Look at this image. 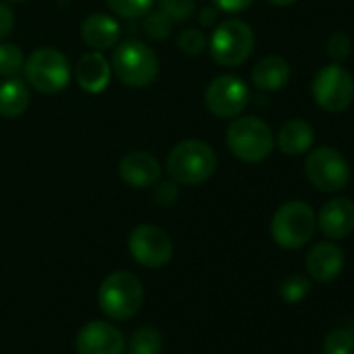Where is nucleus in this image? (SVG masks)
I'll list each match as a JSON object with an SVG mask.
<instances>
[{
	"label": "nucleus",
	"instance_id": "7c9ffc66",
	"mask_svg": "<svg viewBox=\"0 0 354 354\" xmlns=\"http://www.w3.org/2000/svg\"><path fill=\"white\" fill-rule=\"evenodd\" d=\"M15 30V13L9 5L0 3V42L7 40Z\"/></svg>",
	"mask_w": 354,
	"mask_h": 354
},
{
	"label": "nucleus",
	"instance_id": "f257e3e1",
	"mask_svg": "<svg viewBox=\"0 0 354 354\" xmlns=\"http://www.w3.org/2000/svg\"><path fill=\"white\" fill-rule=\"evenodd\" d=\"M165 169L180 186H201L217 171V152L209 142L188 138L171 148Z\"/></svg>",
	"mask_w": 354,
	"mask_h": 354
},
{
	"label": "nucleus",
	"instance_id": "1a4fd4ad",
	"mask_svg": "<svg viewBox=\"0 0 354 354\" xmlns=\"http://www.w3.org/2000/svg\"><path fill=\"white\" fill-rule=\"evenodd\" d=\"M310 92L319 109L342 113L354 102V77L339 63H331L317 71Z\"/></svg>",
	"mask_w": 354,
	"mask_h": 354
},
{
	"label": "nucleus",
	"instance_id": "20e7f679",
	"mask_svg": "<svg viewBox=\"0 0 354 354\" xmlns=\"http://www.w3.org/2000/svg\"><path fill=\"white\" fill-rule=\"evenodd\" d=\"M317 227V215L304 201L283 203L271 219V238L286 250L302 248L310 242Z\"/></svg>",
	"mask_w": 354,
	"mask_h": 354
},
{
	"label": "nucleus",
	"instance_id": "f03ea898",
	"mask_svg": "<svg viewBox=\"0 0 354 354\" xmlns=\"http://www.w3.org/2000/svg\"><path fill=\"white\" fill-rule=\"evenodd\" d=\"M225 142H227L230 152L238 160L248 162V165L267 160L275 148V136L271 127L263 119L252 117V115L234 117V121L227 127Z\"/></svg>",
	"mask_w": 354,
	"mask_h": 354
},
{
	"label": "nucleus",
	"instance_id": "393cba45",
	"mask_svg": "<svg viewBox=\"0 0 354 354\" xmlns=\"http://www.w3.org/2000/svg\"><path fill=\"white\" fill-rule=\"evenodd\" d=\"M325 354H352L354 352V331L352 329H333L323 342Z\"/></svg>",
	"mask_w": 354,
	"mask_h": 354
},
{
	"label": "nucleus",
	"instance_id": "f3484780",
	"mask_svg": "<svg viewBox=\"0 0 354 354\" xmlns=\"http://www.w3.org/2000/svg\"><path fill=\"white\" fill-rule=\"evenodd\" d=\"M113 77V69L111 63L104 59L102 53H88L77 61L75 67V82L77 86L88 92V94H100L106 90V86L111 84Z\"/></svg>",
	"mask_w": 354,
	"mask_h": 354
},
{
	"label": "nucleus",
	"instance_id": "a878e982",
	"mask_svg": "<svg viewBox=\"0 0 354 354\" xmlns=\"http://www.w3.org/2000/svg\"><path fill=\"white\" fill-rule=\"evenodd\" d=\"M209 40L205 36V32L196 30V28H188L184 30L180 36H177V48H180L184 55L188 57H198L207 50Z\"/></svg>",
	"mask_w": 354,
	"mask_h": 354
},
{
	"label": "nucleus",
	"instance_id": "4468645a",
	"mask_svg": "<svg viewBox=\"0 0 354 354\" xmlns=\"http://www.w3.org/2000/svg\"><path fill=\"white\" fill-rule=\"evenodd\" d=\"M317 225L331 240L348 238L354 232V203L346 196L327 201L317 215Z\"/></svg>",
	"mask_w": 354,
	"mask_h": 354
},
{
	"label": "nucleus",
	"instance_id": "2f4dec72",
	"mask_svg": "<svg viewBox=\"0 0 354 354\" xmlns=\"http://www.w3.org/2000/svg\"><path fill=\"white\" fill-rule=\"evenodd\" d=\"M254 0H213V5L223 13H242L252 7Z\"/></svg>",
	"mask_w": 354,
	"mask_h": 354
},
{
	"label": "nucleus",
	"instance_id": "473e14b6",
	"mask_svg": "<svg viewBox=\"0 0 354 354\" xmlns=\"http://www.w3.org/2000/svg\"><path fill=\"white\" fill-rule=\"evenodd\" d=\"M198 21H201L203 28L215 26V24H217V7H215V5H213V7H203V9L198 11Z\"/></svg>",
	"mask_w": 354,
	"mask_h": 354
},
{
	"label": "nucleus",
	"instance_id": "7ed1b4c3",
	"mask_svg": "<svg viewBox=\"0 0 354 354\" xmlns=\"http://www.w3.org/2000/svg\"><path fill=\"white\" fill-rule=\"evenodd\" d=\"M115 77L127 88H146L158 75V57L140 40L121 42L111 61Z\"/></svg>",
	"mask_w": 354,
	"mask_h": 354
},
{
	"label": "nucleus",
	"instance_id": "f704fd0d",
	"mask_svg": "<svg viewBox=\"0 0 354 354\" xmlns=\"http://www.w3.org/2000/svg\"><path fill=\"white\" fill-rule=\"evenodd\" d=\"M11 3H24V0H11Z\"/></svg>",
	"mask_w": 354,
	"mask_h": 354
},
{
	"label": "nucleus",
	"instance_id": "412c9836",
	"mask_svg": "<svg viewBox=\"0 0 354 354\" xmlns=\"http://www.w3.org/2000/svg\"><path fill=\"white\" fill-rule=\"evenodd\" d=\"M162 337L154 327H140L131 333L127 344V354H160Z\"/></svg>",
	"mask_w": 354,
	"mask_h": 354
},
{
	"label": "nucleus",
	"instance_id": "bb28decb",
	"mask_svg": "<svg viewBox=\"0 0 354 354\" xmlns=\"http://www.w3.org/2000/svg\"><path fill=\"white\" fill-rule=\"evenodd\" d=\"M310 290V281L308 277L304 275H298V273H292L288 277L281 279L279 283V294L286 302H300Z\"/></svg>",
	"mask_w": 354,
	"mask_h": 354
},
{
	"label": "nucleus",
	"instance_id": "dca6fc26",
	"mask_svg": "<svg viewBox=\"0 0 354 354\" xmlns=\"http://www.w3.org/2000/svg\"><path fill=\"white\" fill-rule=\"evenodd\" d=\"M82 40L84 44H88L92 50L102 53L113 48L119 42L121 36V26L117 24V19L113 15L106 13H92L84 19L82 28H80Z\"/></svg>",
	"mask_w": 354,
	"mask_h": 354
},
{
	"label": "nucleus",
	"instance_id": "a211bd4d",
	"mask_svg": "<svg viewBox=\"0 0 354 354\" xmlns=\"http://www.w3.org/2000/svg\"><path fill=\"white\" fill-rule=\"evenodd\" d=\"M313 142L315 127L304 119H288L275 136V144L286 156H300L308 152Z\"/></svg>",
	"mask_w": 354,
	"mask_h": 354
},
{
	"label": "nucleus",
	"instance_id": "0eeeda50",
	"mask_svg": "<svg viewBox=\"0 0 354 354\" xmlns=\"http://www.w3.org/2000/svg\"><path fill=\"white\" fill-rule=\"evenodd\" d=\"M209 50L215 63L223 67H238L246 63L254 50V32L242 19H225L215 26Z\"/></svg>",
	"mask_w": 354,
	"mask_h": 354
},
{
	"label": "nucleus",
	"instance_id": "72a5a7b5",
	"mask_svg": "<svg viewBox=\"0 0 354 354\" xmlns=\"http://www.w3.org/2000/svg\"><path fill=\"white\" fill-rule=\"evenodd\" d=\"M269 5H273V7H279V9H283V7H292V5H296L298 0H267Z\"/></svg>",
	"mask_w": 354,
	"mask_h": 354
},
{
	"label": "nucleus",
	"instance_id": "6ab92c4d",
	"mask_svg": "<svg viewBox=\"0 0 354 354\" xmlns=\"http://www.w3.org/2000/svg\"><path fill=\"white\" fill-rule=\"evenodd\" d=\"M292 77L290 63L283 57L269 55L261 59L252 69V84L263 92H279L288 86Z\"/></svg>",
	"mask_w": 354,
	"mask_h": 354
},
{
	"label": "nucleus",
	"instance_id": "b1692460",
	"mask_svg": "<svg viewBox=\"0 0 354 354\" xmlns=\"http://www.w3.org/2000/svg\"><path fill=\"white\" fill-rule=\"evenodd\" d=\"M106 5L121 19H142L154 7V0H106Z\"/></svg>",
	"mask_w": 354,
	"mask_h": 354
},
{
	"label": "nucleus",
	"instance_id": "9b49d317",
	"mask_svg": "<svg viewBox=\"0 0 354 354\" xmlns=\"http://www.w3.org/2000/svg\"><path fill=\"white\" fill-rule=\"evenodd\" d=\"M129 254L148 269H160L165 267L173 257V240L169 232H165L158 225H138L129 234Z\"/></svg>",
	"mask_w": 354,
	"mask_h": 354
},
{
	"label": "nucleus",
	"instance_id": "39448f33",
	"mask_svg": "<svg viewBox=\"0 0 354 354\" xmlns=\"http://www.w3.org/2000/svg\"><path fill=\"white\" fill-rule=\"evenodd\" d=\"M144 302V288L129 271H115L104 277L98 290V304L102 313L117 321L131 319Z\"/></svg>",
	"mask_w": 354,
	"mask_h": 354
},
{
	"label": "nucleus",
	"instance_id": "c85d7f7f",
	"mask_svg": "<svg viewBox=\"0 0 354 354\" xmlns=\"http://www.w3.org/2000/svg\"><path fill=\"white\" fill-rule=\"evenodd\" d=\"M325 53L333 63H344L352 53V40L346 32H335L327 38Z\"/></svg>",
	"mask_w": 354,
	"mask_h": 354
},
{
	"label": "nucleus",
	"instance_id": "423d86ee",
	"mask_svg": "<svg viewBox=\"0 0 354 354\" xmlns=\"http://www.w3.org/2000/svg\"><path fill=\"white\" fill-rule=\"evenodd\" d=\"M24 75L34 90L42 94H59L71 82V65L61 50L44 46L26 59Z\"/></svg>",
	"mask_w": 354,
	"mask_h": 354
},
{
	"label": "nucleus",
	"instance_id": "5701e85b",
	"mask_svg": "<svg viewBox=\"0 0 354 354\" xmlns=\"http://www.w3.org/2000/svg\"><path fill=\"white\" fill-rule=\"evenodd\" d=\"M142 30L144 34L150 38V40H167L171 36V30H173V21L169 19V15H165L160 9L156 11H148L144 17H142Z\"/></svg>",
	"mask_w": 354,
	"mask_h": 354
},
{
	"label": "nucleus",
	"instance_id": "ddd939ff",
	"mask_svg": "<svg viewBox=\"0 0 354 354\" xmlns=\"http://www.w3.org/2000/svg\"><path fill=\"white\" fill-rule=\"evenodd\" d=\"M160 162L146 150H131L119 160L117 173L129 188L146 190L160 180Z\"/></svg>",
	"mask_w": 354,
	"mask_h": 354
},
{
	"label": "nucleus",
	"instance_id": "9d476101",
	"mask_svg": "<svg viewBox=\"0 0 354 354\" xmlns=\"http://www.w3.org/2000/svg\"><path fill=\"white\" fill-rule=\"evenodd\" d=\"M250 102V88L238 75L225 73L215 77L205 90V104L219 119H234L244 113Z\"/></svg>",
	"mask_w": 354,
	"mask_h": 354
},
{
	"label": "nucleus",
	"instance_id": "aec40b11",
	"mask_svg": "<svg viewBox=\"0 0 354 354\" xmlns=\"http://www.w3.org/2000/svg\"><path fill=\"white\" fill-rule=\"evenodd\" d=\"M32 100V92L26 80L7 77L0 84V117L5 119H17L21 117Z\"/></svg>",
	"mask_w": 354,
	"mask_h": 354
},
{
	"label": "nucleus",
	"instance_id": "cd10ccee",
	"mask_svg": "<svg viewBox=\"0 0 354 354\" xmlns=\"http://www.w3.org/2000/svg\"><path fill=\"white\" fill-rule=\"evenodd\" d=\"M158 9L173 24H182L196 13V0H158Z\"/></svg>",
	"mask_w": 354,
	"mask_h": 354
},
{
	"label": "nucleus",
	"instance_id": "4be33fe9",
	"mask_svg": "<svg viewBox=\"0 0 354 354\" xmlns=\"http://www.w3.org/2000/svg\"><path fill=\"white\" fill-rule=\"evenodd\" d=\"M24 50L13 42H0V77H15L19 71H24Z\"/></svg>",
	"mask_w": 354,
	"mask_h": 354
},
{
	"label": "nucleus",
	"instance_id": "6e6552de",
	"mask_svg": "<svg viewBox=\"0 0 354 354\" xmlns=\"http://www.w3.org/2000/svg\"><path fill=\"white\" fill-rule=\"evenodd\" d=\"M304 175L319 192L335 194L350 182V162L337 148L321 146L306 154Z\"/></svg>",
	"mask_w": 354,
	"mask_h": 354
},
{
	"label": "nucleus",
	"instance_id": "c756f323",
	"mask_svg": "<svg viewBox=\"0 0 354 354\" xmlns=\"http://www.w3.org/2000/svg\"><path fill=\"white\" fill-rule=\"evenodd\" d=\"M152 201L158 205V207H173L177 201H180V184L173 182L171 177L165 182H156L152 186Z\"/></svg>",
	"mask_w": 354,
	"mask_h": 354
},
{
	"label": "nucleus",
	"instance_id": "f8f14e48",
	"mask_svg": "<svg viewBox=\"0 0 354 354\" xmlns=\"http://www.w3.org/2000/svg\"><path fill=\"white\" fill-rule=\"evenodd\" d=\"M75 348L77 354H123L125 337L113 323L92 321L80 329Z\"/></svg>",
	"mask_w": 354,
	"mask_h": 354
},
{
	"label": "nucleus",
	"instance_id": "2eb2a0df",
	"mask_svg": "<svg viewBox=\"0 0 354 354\" xmlns=\"http://www.w3.org/2000/svg\"><path fill=\"white\" fill-rule=\"evenodd\" d=\"M344 250L333 242H319L306 254V271L319 283L333 281L344 269Z\"/></svg>",
	"mask_w": 354,
	"mask_h": 354
}]
</instances>
